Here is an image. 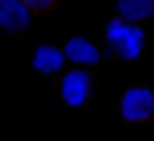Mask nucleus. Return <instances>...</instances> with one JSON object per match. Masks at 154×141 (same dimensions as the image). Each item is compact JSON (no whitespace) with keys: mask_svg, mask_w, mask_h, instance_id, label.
<instances>
[{"mask_svg":"<svg viewBox=\"0 0 154 141\" xmlns=\"http://www.w3.org/2000/svg\"><path fill=\"white\" fill-rule=\"evenodd\" d=\"M62 52H65V61L74 65V68H96L102 61V46L86 40V37H71V40H65Z\"/></svg>","mask_w":154,"mask_h":141,"instance_id":"nucleus-4","label":"nucleus"},{"mask_svg":"<svg viewBox=\"0 0 154 141\" xmlns=\"http://www.w3.org/2000/svg\"><path fill=\"white\" fill-rule=\"evenodd\" d=\"M154 117V89L151 86H130L120 95V120L123 123H145Z\"/></svg>","mask_w":154,"mask_h":141,"instance_id":"nucleus-3","label":"nucleus"},{"mask_svg":"<svg viewBox=\"0 0 154 141\" xmlns=\"http://www.w3.org/2000/svg\"><path fill=\"white\" fill-rule=\"evenodd\" d=\"M105 37H108V52L123 61H136L145 55V28L139 22H126L114 16L105 25Z\"/></svg>","mask_w":154,"mask_h":141,"instance_id":"nucleus-1","label":"nucleus"},{"mask_svg":"<svg viewBox=\"0 0 154 141\" xmlns=\"http://www.w3.org/2000/svg\"><path fill=\"white\" fill-rule=\"evenodd\" d=\"M31 22V9L22 0H0V28L9 34H22Z\"/></svg>","mask_w":154,"mask_h":141,"instance_id":"nucleus-6","label":"nucleus"},{"mask_svg":"<svg viewBox=\"0 0 154 141\" xmlns=\"http://www.w3.org/2000/svg\"><path fill=\"white\" fill-rule=\"evenodd\" d=\"M114 12L126 22H148L154 16V0H117L114 3Z\"/></svg>","mask_w":154,"mask_h":141,"instance_id":"nucleus-7","label":"nucleus"},{"mask_svg":"<svg viewBox=\"0 0 154 141\" xmlns=\"http://www.w3.org/2000/svg\"><path fill=\"white\" fill-rule=\"evenodd\" d=\"M31 68L40 77H59L65 71V52L59 43H40L31 52Z\"/></svg>","mask_w":154,"mask_h":141,"instance_id":"nucleus-5","label":"nucleus"},{"mask_svg":"<svg viewBox=\"0 0 154 141\" xmlns=\"http://www.w3.org/2000/svg\"><path fill=\"white\" fill-rule=\"evenodd\" d=\"M96 92V80L89 68H71L62 74V83H59V98L65 107H83L89 104V98Z\"/></svg>","mask_w":154,"mask_h":141,"instance_id":"nucleus-2","label":"nucleus"},{"mask_svg":"<svg viewBox=\"0 0 154 141\" xmlns=\"http://www.w3.org/2000/svg\"><path fill=\"white\" fill-rule=\"evenodd\" d=\"M22 3L28 6L31 12H43V9H53V6L59 3V0H22Z\"/></svg>","mask_w":154,"mask_h":141,"instance_id":"nucleus-8","label":"nucleus"}]
</instances>
